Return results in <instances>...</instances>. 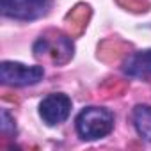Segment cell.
Segmentation results:
<instances>
[{"mask_svg":"<svg viewBox=\"0 0 151 151\" xmlns=\"http://www.w3.org/2000/svg\"><path fill=\"white\" fill-rule=\"evenodd\" d=\"M114 112L107 107H98L91 105L86 107L78 112L77 119H75V128L82 140H100L110 135L114 130Z\"/></svg>","mask_w":151,"mask_h":151,"instance_id":"6da1fadb","label":"cell"},{"mask_svg":"<svg viewBox=\"0 0 151 151\" xmlns=\"http://www.w3.org/2000/svg\"><path fill=\"white\" fill-rule=\"evenodd\" d=\"M0 130L4 135H16V123L14 117L9 114L7 109H2V119H0Z\"/></svg>","mask_w":151,"mask_h":151,"instance_id":"ba28073f","label":"cell"},{"mask_svg":"<svg viewBox=\"0 0 151 151\" xmlns=\"http://www.w3.org/2000/svg\"><path fill=\"white\" fill-rule=\"evenodd\" d=\"M132 123L137 135L151 142V105H135L132 110Z\"/></svg>","mask_w":151,"mask_h":151,"instance_id":"52a82bcc","label":"cell"},{"mask_svg":"<svg viewBox=\"0 0 151 151\" xmlns=\"http://www.w3.org/2000/svg\"><path fill=\"white\" fill-rule=\"evenodd\" d=\"M43 77H45V68L39 64L27 66L16 60H2V64H0V80L4 86L29 87L39 84Z\"/></svg>","mask_w":151,"mask_h":151,"instance_id":"3957f363","label":"cell"},{"mask_svg":"<svg viewBox=\"0 0 151 151\" xmlns=\"http://www.w3.org/2000/svg\"><path fill=\"white\" fill-rule=\"evenodd\" d=\"M32 52L36 59H48L53 66H62L73 59L75 45L66 34L59 30H48L36 39V43L32 45Z\"/></svg>","mask_w":151,"mask_h":151,"instance_id":"7a4b0ae2","label":"cell"},{"mask_svg":"<svg viewBox=\"0 0 151 151\" xmlns=\"http://www.w3.org/2000/svg\"><path fill=\"white\" fill-rule=\"evenodd\" d=\"M53 0H2V14L18 22H34L50 13Z\"/></svg>","mask_w":151,"mask_h":151,"instance_id":"277c9868","label":"cell"},{"mask_svg":"<svg viewBox=\"0 0 151 151\" xmlns=\"http://www.w3.org/2000/svg\"><path fill=\"white\" fill-rule=\"evenodd\" d=\"M123 73L130 78H139V80L151 78V48L139 50L128 55L123 62Z\"/></svg>","mask_w":151,"mask_h":151,"instance_id":"8992f818","label":"cell"},{"mask_svg":"<svg viewBox=\"0 0 151 151\" xmlns=\"http://www.w3.org/2000/svg\"><path fill=\"white\" fill-rule=\"evenodd\" d=\"M71 98L64 93H52L39 103V116L48 126H57L64 123L71 114Z\"/></svg>","mask_w":151,"mask_h":151,"instance_id":"5b68a950","label":"cell"}]
</instances>
